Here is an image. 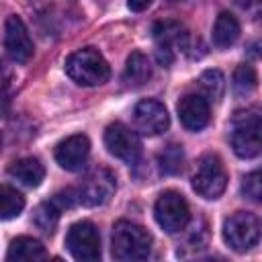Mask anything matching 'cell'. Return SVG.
I'll return each mask as SVG.
<instances>
[{
    "label": "cell",
    "instance_id": "1",
    "mask_svg": "<svg viewBox=\"0 0 262 262\" xmlns=\"http://www.w3.org/2000/svg\"><path fill=\"white\" fill-rule=\"evenodd\" d=\"M111 246L119 262H145L151 252V235L133 221H117Z\"/></svg>",
    "mask_w": 262,
    "mask_h": 262
},
{
    "label": "cell",
    "instance_id": "2",
    "mask_svg": "<svg viewBox=\"0 0 262 262\" xmlns=\"http://www.w3.org/2000/svg\"><path fill=\"white\" fill-rule=\"evenodd\" d=\"M66 74L80 86H100L108 80L111 68L106 59L92 47L74 51L66 59Z\"/></svg>",
    "mask_w": 262,
    "mask_h": 262
},
{
    "label": "cell",
    "instance_id": "3",
    "mask_svg": "<svg viewBox=\"0 0 262 262\" xmlns=\"http://www.w3.org/2000/svg\"><path fill=\"white\" fill-rule=\"evenodd\" d=\"M231 147L239 158H256L260 154V111L256 106L233 115Z\"/></svg>",
    "mask_w": 262,
    "mask_h": 262
},
{
    "label": "cell",
    "instance_id": "4",
    "mask_svg": "<svg viewBox=\"0 0 262 262\" xmlns=\"http://www.w3.org/2000/svg\"><path fill=\"white\" fill-rule=\"evenodd\" d=\"M227 186V172L215 154H207L199 160L196 170L192 174V188L203 199H217L223 194Z\"/></svg>",
    "mask_w": 262,
    "mask_h": 262
},
{
    "label": "cell",
    "instance_id": "5",
    "mask_svg": "<svg viewBox=\"0 0 262 262\" xmlns=\"http://www.w3.org/2000/svg\"><path fill=\"white\" fill-rule=\"evenodd\" d=\"M223 237L235 252H248L258 246L260 239V221L252 213H233L223 223Z\"/></svg>",
    "mask_w": 262,
    "mask_h": 262
},
{
    "label": "cell",
    "instance_id": "6",
    "mask_svg": "<svg viewBox=\"0 0 262 262\" xmlns=\"http://www.w3.org/2000/svg\"><path fill=\"white\" fill-rule=\"evenodd\" d=\"M66 248L76 262H100V235L94 223H74L66 233Z\"/></svg>",
    "mask_w": 262,
    "mask_h": 262
},
{
    "label": "cell",
    "instance_id": "7",
    "mask_svg": "<svg viewBox=\"0 0 262 262\" xmlns=\"http://www.w3.org/2000/svg\"><path fill=\"white\" fill-rule=\"evenodd\" d=\"M156 213V221L158 225L168 231V233H178L186 227L188 219H190V211H188V203L184 201V196L176 190H164L154 207Z\"/></svg>",
    "mask_w": 262,
    "mask_h": 262
},
{
    "label": "cell",
    "instance_id": "8",
    "mask_svg": "<svg viewBox=\"0 0 262 262\" xmlns=\"http://www.w3.org/2000/svg\"><path fill=\"white\" fill-rule=\"evenodd\" d=\"M154 39L158 45V59L164 66H170L174 59V51H186L188 47V31L178 20H158L154 25Z\"/></svg>",
    "mask_w": 262,
    "mask_h": 262
},
{
    "label": "cell",
    "instance_id": "9",
    "mask_svg": "<svg viewBox=\"0 0 262 262\" xmlns=\"http://www.w3.org/2000/svg\"><path fill=\"white\" fill-rule=\"evenodd\" d=\"M115 188H117L115 174L106 168H98L90 172L74 192H76L78 203L86 207H98V205H104L113 196Z\"/></svg>",
    "mask_w": 262,
    "mask_h": 262
},
{
    "label": "cell",
    "instance_id": "10",
    "mask_svg": "<svg viewBox=\"0 0 262 262\" xmlns=\"http://www.w3.org/2000/svg\"><path fill=\"white\" fill-rule=\"evenodd\" d=\"M104 145L115 158L129 164H133L141 154V143L137 133L123 123H111L104 129Z\"/></svg>",
    "mask_w": 262,
    "mask_h": 262
},
{
    "label": "cell",
    "instance_id": "11",
    "mask_svg": "<svg viewBox=\"0 0 262 262\" xmlns=\"http://www.w3.org/2000/svg\"><path fill=\"white\" fill-rule=\"evenodd\" d=\"M133 119H135L137 131L147 135V137L164 133L168 129V125H170V117H168L166 106L162 102L154 100V98L137 102L135 111H133Z\"/></svg>",
    "mask_w": 262,
    "mask_h": 262
},
{
    "label": "cell",
    "instance_id": "12",
    "mask_svg": "<svg viewBox=\"0 0 262 262\" xmlns=\"http://www.w3.org/2000/svg\"><path fill=\"white\" fill-rule=\"evenodd\" d=\"M4 47L12 61L27 63L33 57V41L18 16H8L4 25Z\"/></svg>",
    "mask_w": 262,
    "mask_h": 262
},
{
    "label": "cell",
    "instance_id": "13",
    "mask_svg": "<svg viewBox=\"0 0 262 262\" xmlns=\"http://www.w3.org/2000/svg\"><path fill=\"white\" fill-rule=\"evenodd\" d=\"M90 154V141L86 135H70L55 147V162L70 172L82 170Z\"/></svg>",
    "mask_w": 262,
    "mask_h": 262
},
{
    "label": "cell",
    "instance_id": "14",
    "mask_svg": "<svg viewBox=\"0 0 262 262\" xmlns=\"http://www.w3.org/2000/svg\"><path fill=\"white\" fill-rule=\"evenodd\" d=\"M209 102L201 94H186L178 102V117L180 123L188 131H201L209 123Z\"/></svg>",
    "mask_w": 262,
    "mask_h": 262
},
{
    "label": "cell",
    "instance_id": "15",
    "mask_svg": "<svg viewBox=\"0 0 262 262\" xmlns=\"http://www.w3.org/2000/svg\"><path fill=\"white\" fill-rule=\"evenodd\" d=\"M45 258V248L39 239L20 235L10 242L6 262H41Z\"/></svg>",
    "mask_w": 262,
    "mask_h": 262
},
{
    "label": "cell",
    "instance_id": "16",
    "mask_svg": "<svg viewBox=\"0 0 262 262\" xmlns=\"http://www.w3.org/2000/svg\"><path fill=\"white\" fill-rule=\"evenodd\" d=\"M8 174L12 178H16L18 182H23L25 186L35 188V186H39L43 182L45 168L37 158H23V160H16L14 164H10Z\"/></svg>",
    "mask_w": 262,
    "mask_h": 262
},
{
    "label": "cell",
    "instance_id": "17",
    "mask_svg": "<svg viewBox=\"0 0 262 262\" xmlns=\"http://www.w3.org/2000/svg\"><path fill=\"white\" fill-rule=\"evenodd\" d=\"M239 37V23L231 12H221L213 25V43L219 49L233 45Z\"/></svg>",
    "mask_w": 262,
    "mask_h": 262
},
{
    "label": "cell",
    "instance_id": "18",
    "mask_svg": "<svg viewBox=\"0 0 262 262\" xmlns=\"http://www.w3.org/2000/svg\"><path fill=\"white\" fill-rule=\"evenodd\" d=\"M149 78H151V66H149L147 55H143L141 51H133V53L127 57V66H125L123 80L127 82V86L137 88V86H143Z\"/></svg>",
    "mask_w": 262,
    "mask_h": 262
},
{
    "label": "cell",
    "instance_id": "19",
    "mask_svg": "<svg viewBox=\"0 0 262 262\" xmlns=\"http://www.w3.org/2000/svg\"><path fill=\"white\" fill-rule=\"evenodd\" d=\"M25 209V196L8 186V184H0V219H14L23 213Z\"/></svg>",
    "mask_w": 262,
    "mask_h": 262
},
{
    "label": "cell",
    "instance_id": "20",
    "mask_svg": "<svg viewBox=\"0 0 262 262\" xmlns=\"http://www.w3.org/2000/svg\"><path fill=\"white\" fill-rule=\"evenodd\" d=\"M57 221H59V207L53 201L51 203H41L33 213V223L43 233H53L55 227H57Z\"/></svg>",
    "mask_w": 262,
    "mask_h": 262
},
{
    "label": "cell",
    "instance_id": "21",
    "mask_svg": "<svg viewBox=\"0 0 262 262\" xmlns=\"http://www.w3.org/2000/svg\"><path fill=\"white\" fill-rule=\"evenodd\" d=\"M256 82H258V76H256V70L250 63H242V66L235 68L231 86H233V92L237 96H248L256 88Z\"/></svg>",
    "mask_w": 262,
    "mask_h": 262
},
{
    "label": "cell",
    "instance_id": "22",
    "mask_svg": "<svg viewBox=\"0 0 262 262\" xmlns=\"http://www.w3.org/2000/svg\"><path fill=\"white\" fill-rule=\"evenodd\" d=\"M160 162V170L164 174H176L182 170V162H184V151L180 145L170 143L168 147H164V151L158 156Z\"/></svg>",
    "mask_w": 262,
    "mask_h": 262
},
{
    "label": "cell",
    "instance_id": "23",
    "mask_svg": "<svg viewBox=\"0 0 262 262\" xmlns=\"http://www.w3.org/2000/svg\"><path fill=\"white\" fill-rule=\"evenodd\" d=\"M201 88L205 90V94L213 100H219L223 96V90H225V78L219 70H207L203 72L201 76Z\"/></svg>",
    "mask_w": 262,
    "mask_h": 262
},
{
    "label": "cell",
    "instance_id": "24",
    "mask_svg": "<svg viewBox=\"0 0 262 262\" xmlns=\"http://www.w3.org/2000/svg\"><path fill=\"white\" fill-rule=\"evenodd\" d=\"M242 192H244V196H248V199L254 201V203L260 201V196H262V180H260V172H258V170L252 172V174H248V176L244 178V182H242Z\"/></svg>",
    "mask_w": 262,
    "mask_h": 262
},
{
    "label": "cell",
    "instance_id": "25",
    "mask_svg": "<svg viewBox=\"0 0 262 262\" xmlns=\"http://www.w3.org/2000/svg\"><path fill=\"white\" fill-rule=\"evenodd\" d=\"M8 88H10V70L0 59V117H4L8 106Z\"/></svg>",
    "mask_w": 262,
    "mask_h": 262
},
{
    "label": "cell",
    "instance_id": "26",
    "mask_svg": "<svg viewBox=\"0 0 262 262\" xmlns=\"http://www.w3.org/2000/svg\"><path fill=\"white\" fill-rule=\"evenodd\" d=\"M131 10H145V8H149V2L145 0V2H129L127 4Z\"/></svg>",
    "mask_w": 262,
    "mask_h": 262
},
{
    "label": "cell",
    "instance_id": "27",
    "mask_svg": "<svg viewBox=\"0 0 262 262\" xmlns=\"http://www.w3.org/2000/svg\"><path fill=\"white\" fill-rule=\"evenodd\" d=\"M205 262H225V260L223 258H207Z\"/></svg>",
    "mask_w": 262,
    "mask_h": 262
},
{
    "label": "cell",
    "instance_id": "28",
    "mask_svg": "<svg viewBox=\"0 0 262 262\" xmlns=\"http://www.w3.org/2000/svg\"><path fill=\"white\" fill-rule=\"evenodd\" d=\"M47 262H63L61 258H51V260H47Z\"/></svg>",
    "mask_w": 262,
    "mask_h": 262
}]
</instances>
